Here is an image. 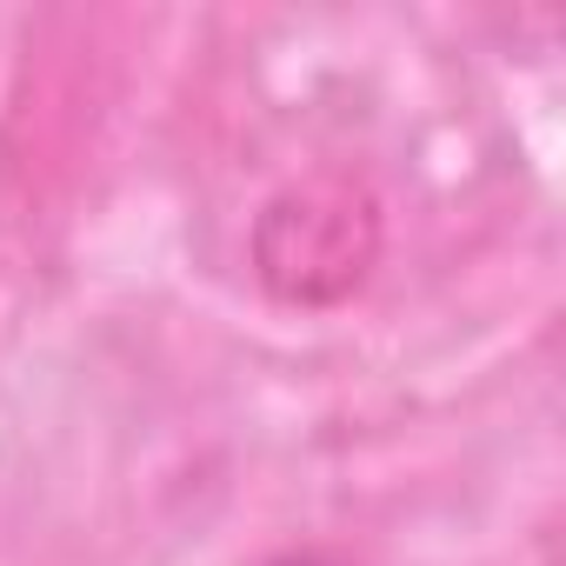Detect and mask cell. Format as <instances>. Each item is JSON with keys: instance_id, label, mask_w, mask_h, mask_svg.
Wrapping results in <instances>:
<instances>
[{"instance_id": "1", "label": "cell", "mask_w": 566, "mask_h": 566, "mask_svg": "<svg viewBox=\"0 0 566 566\" xmlns=\"http://www.w3.org/2000/svg\"><path fill=\"white\" fill-rule=\"evenodd\" d=\"M266 566H347V559H334V553H280Z\"/></svg>"}]
</instances>
